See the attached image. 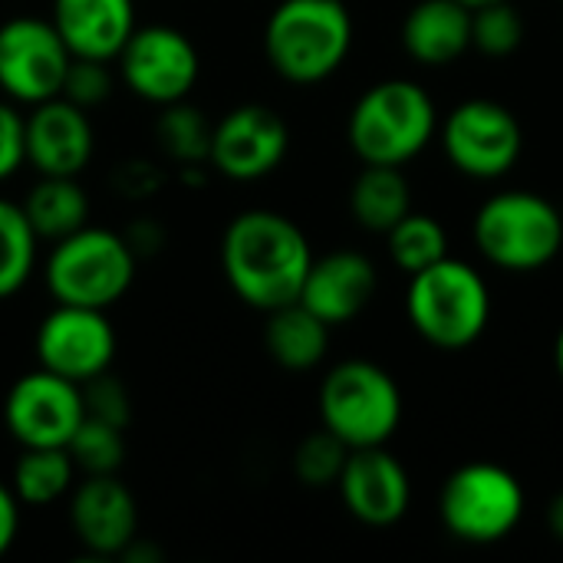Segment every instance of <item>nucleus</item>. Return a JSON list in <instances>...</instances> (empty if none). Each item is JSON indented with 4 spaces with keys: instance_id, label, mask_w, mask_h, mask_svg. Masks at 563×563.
I'll return each instance as SVG.
<instances>
[{
    "instance_id": "1",
    "label": "nucleus",
    "mask_w": 563,
    "mask_h": 563,
    "mask_svg": "<svg viewBox=\"0 0 563 563\" xmlns=\"http://www.w3.org/2000/svg\"><path fill=\"white\" fill-rule=\"evenodd\" d=\"M313 251L297 221L271 208L234 214L221 234V271L247 307L271 313L300 297Z\"/></svg>"
},
{
    "instance_id": "2",
    "label": "nucleus",
    "mask_w": 563,
    "mask_h": 563,
    "mask_svg": "<svg viewBox=\"0 0 563 563\" xmlns=\"http://www.w3.org/2000/svg\"><path fill=\"white\" fill-rule=\"evenodd\" d=\"M353 16L343 0H280L264 23L271 69L297 86L330 79L350 56Z\"/></svg>"
},
{
    "instance_id": "3",
    "label": "nucleus",
    "mask_w": 563,
    "mask_h": 563,
    "mask_svg": "<svg viewBox=\"0 0 563 563\" xmlns=\"http://www.w3.org/2000/svg\"><path fill=\"white\" fill-rule=\"evenodd\" d=\"M439 132V109L416 79H383L369 86L346 122L350 148L363 165H409Z\"/></svg>"
},
{
    "instance_id": "4",
    "label": "nucleus",
    "mask_w": 563,
    "mask_h": 563,
    "mask_svg": "<svg viewBox=\"0 0 563 563\" xmlns=\"http://www.w3.org/2000/svg\"><path fill=\"white\" fill-rule=\"evenodd\" d=\"M406 313L412 330L435 350L472 346L492 320V287L468 261L442 257L409 274Z\"/></svg>"
},
{
    "instance_id": "5",
    "label": "nucleus",
    "mask_w": 563,
    "mask_h": 563,
    "mask_svg": "<svg viewBox=\"0 0 563 563\" xmlns=\"http://www.w3.org/2000/svg\"><path fill=\"white\" fill-rule=\"evenodd\" d=\"M478 254L508 274L548 267L563 247V218L554 201L538 191L511 188L492 195L472 224Z\"/></svg>"
},
{
    "instance_id": "6",
    "label": "nucleus",
    "mask_w": 563,
    "mask_h": 563,
    "mask_svg": "<svg viewBox=\"0 0 563 563\" xmlns=\"http://www.w3.org/2000/svg\"><path fill=\"white\" fill-rule=\"evenodd\" d=\"M135 267L139 254L125 234L86 224L53 244L43 264V280L56 303L109 310L129 294Z\"/></svg>"
},
{
    "instance_id": "7",
    "label": "nucleus",
    "mask_w": 563,
    "mask_h": 563,
    "mask_svg": "<svg viewBox=\"0 0 563 563\" xmlns=\"http://www.w3.org/2000/svg\"><path fill=\"white\" fill-rule=\"evenodd\" d=\"M320 422L350 449L386 445L402 422V393L396 379L369 360L336 363L317 396Z\"/></svg>"
},
{
    "instance_id": "8",
    "label": "nucleus",
    "mask_w": 563,
    "mask_h": 563,
    "mask_svg": "<svg viewBox=\"0 0 563 563\" xmlns=\"http://www.w3.org/2000/svg\"><path fill=\"white\" fill-rule=\"evenodd\" d=\"M525 505L528 498L515 472L495 462H468L442 485L439 518L462 544H498L518 531Z\"/></svg>"
},
{
    "instance_id": "9",
    "label": "nucleus",
    "mask_w": 563,
    "mask_h": 563,
    "mask_svg": "<svg viewBox=\"0 0 563 563\" xmlns=\"http://www.w3.org/2000/svg\"><path fill=\"white\" fill-rule=\"evenodd\" d=\"M439 139L449 165L475 181L508 175L525 148L518 115L495 99H465L442 122Z\"/></svg>"
},
{
    "instance_id": "10",
    "label": "nucleus",
    "mask_w": 563,
    "mask_h": 563,
    "mask_svg": "<svg viewBox=\"0 0 563 563\" xmlns=\"http://www.w3.org/2000/svg\"><path fill=\"white\" fill-rule=\"evenodd\" d=\"M115 66L129 92L152 106H168L191 96L201 73V56L191 36L178 26L148 23L132 30L115 56Z\"/></svg>"
},
{
    "instance_id": "11",
    "label": "nucleus",
    "mask_w": 563,
    "mask_h": 563,
    "mask_svg": "<svg viewBox=\"0 0 563 563\" xmlns=\"http://www.w3.org/2000/svg\"><path fill=\"white\" fill-rule=\"evenodd\" d=\"M69 59L53 20L10 16L0 23V89L10 102L36 106L59 96Z\"/></svg>"
},
{
    "instance_id": "12",
    "label": "nucleus",
    "mask_w": 563,
    "mask_h": 563,
    "mask_svg": "<svg viewBox=\"0 0 563 563\" xmlns=\"http://www.w3.org/2000/svg\"><path fill=\"white\" fill-rule=\"evenodd\" d=\"M82 419V389L43 366L13 379L3 399V426L20 449H66Z\"/></svg>"
},
{
    "instance_id": "13",
    "label": "nucleus",
    "mask_w": 563,
    "mask_h": 563,
    "mask_svg": "<svg viewBox=\"0 0 563 563\" xmlns=\"http://www.w3.org/2000/svg\"><path fill=\"white\" fill-rule=\"evenodd\" d=\"M33 350L43 369L82 386L92 376L112 369L119 340L106 310L56 303L40 320Z\"/></svg>"
},
{
    "instance_id": "14",
    "label": "nucleus",
    "mask_w": 563,
    "mask_h": 563,
    "mask_svg": "<svg viewBox=\"0 0 563 563\" xmlns=\"http://www.w3.org/2000/svg\"><path fill=\"white\" fill-rule=\"evenodd\" d=\"M287 148L290 129L284 115L264 102H244L214 122L208 165L228 181H261L280 168Z\"/></svg>"
},
{
    "instance_id": "15",
    "label": "nucleus",
    "mask_w": 563,
    "mask_h": 563,
    "mask_svg": "<svg viewBox=\"0 0 563 563\" xmlns=\"http://www.w3.org/2000/svg\"><path fill=\"white\" fill-rule=\"evenodd\" d=\"M336 488L343 508L366 528H393L412 505V478L386 445L350 449Z\"/></svg>"
},
{
    "instance_id": "16",
    "label": "nucleus",
    "mask_w": 563,
    "mask_h": 563,
    "mask_svg": "<svg viewBox=\"0 0 563 563\" xmlns=\"http://www.w3.org/2000/svg\"><path fill=\"white\" fill-rule=\"evenodd\" d=\"M73 538L92 558H119L139 538V501L115 475H86L69 492Z\"/></svg>"
},
{
    "instance_id": "17",
    "label": "nucleus",
    "mask_w": 563,
    "mask_h": 563,
    "mask_svg": "<svg viewBox=\"0 0 563 563\" xmlns=\"http://www.w3.org/2000/svg\"><path fill=\"white\" fill-rule=\"evenodd\" d=\"M96 152V132L76 102L53 96L30 106L26 115V162L36 175L79 178Z\"/></svg>"
},
{
    "instance_id": "18",
    "label": "nucleus",
    "mask_w": 563,
    "mask_h": 563,
    "mask_svg": "<svg viewBox=\"0 0 563 563\" xmlns=\"http://www.w3.org/2000/svg\"><path fill=\"white\" fill-rule=\"evenodd\" d=\"M379 287L373 261L360 251H330L313 257L307 280L300 287V303L313 310L323 323L340 327L356 320Z\"/></svg>"
},
{
    "instance_id": "19",
    "label": "nucleus",
    "mask_w": 563,
    "mask_h": 563,
    "mask_svg": "<svg viewBox=\"0 0 563 563\" xmlns=\"http://www.w3.org/2000/svg\"><path fill=\"white\" fill-rule=\"evenodd\" d=\"M53 26L73 56L112 63L135 23V0H53Z\"/></svg>"
},
{
    "instance_id": "20",
    "label": "nucleus",
    "mask_w": 563,
    "mask_h": 563,
    "mask_svg": "<svg viewBox=\"0 0 563 563\" xmlns=\"http://www.w3.org/2000/svg\"><path fill=\"white\" fill-rule=\"evenodd\" d=\"M402 46L419 66H449L472 49V10L459 0H419L402 20Z\"/></svg>"
},
{
    "instance_id": "21",
    "label": "nucleus",
    "mask_w": 563,
    "mask_h": 563,
    "mask_svg": "<svg viewBox=\"0 0 563 563\" xmlns=\"http://www.w3.org/2000/svg\"><path fill=\"white\" fill-rule=\"evenodd\" d=\"M330 323H323L313 310H307L300 300L284 303L267 313L264 327V346L271 360L280 369L290 373H307L320 366L330 353Z\"/></svg>"
},
{
    "instance_id": "22",
    "label": "nucleus",
    "mask_w": 563,
    "mask_h": 563,
    "mask_svg": "<svg viewBox=\"0 0 563 563\" xmlns=\"http://www.w3.org/2000/svg\"><path fill=\"white\" fill-rule=\"evenodd\" d=\"M23 214L40 241H63L89 224L92 205L86 188L66 175H40L23 198Z\"/></svg>"
},
{
    "instance_id": "23",
    "label": "nucleus",
    "mask_w": 563,
    "mask_h": 563,
    "mask_svg": "<svg viewBox=\"0 0 563 563\" xmlns=\"http://www.w3.org/2000/svg\"><path fill=\"white\" fill-rule=\"evenodd\" d=\"M350 211L360 228L386 234L412 211V185L396 165H363L350 188Z\"/></svg>"
},
{
    "instance_id": "24",
    "label": "nucleus",
    "mask_w": 563,
    "mask_h": 563,
    "mask_svg": "<svg viewBox=\"0 0 563 563\" xmlns=\"http://www.w3.org/2000/svg\"><path fill=\"white\" fill-rule=\"evenodd\" d=\"M73 482L76 465L66 449H23L10 475L13 495L20 498V505L30 508H46L66 498L73 492Z\"/></svg>"
},
{
    "instance_id": "25",
    "label": "nucleus",
    "mask_w": 563,
    "mask_h": 563,
    "mask_svg": "<svg viewBox=\"0 0 563 563\" xmlns=\"http://www.w3.org/2000/svg\"><path fill=\"white\" fill-rule=\"evenodd\" d=\"M211 129L214 125L208 122V115L198 106H191L188 99H181V102L162 106V115L155 122V139H158V148L165 152V158L175 162L178 168L208 165Z\"/></svg>"
},
{
    "instance_id": "26",
    "label": "nucleus",
    "mask_w": 563,
    "mask_h": 563,
    "mask_svg": "<svg viewBox=\"0 0 563 563\" xmlns=\"http://www.w3.org/2000/svg\"><path fill=\"white\" fill-rule=\"evenodd\" d=\"M40 238L33 234L23 208L0 198V300L20 294L36 271Z\"/></svg>"
},
{
    "instance_id": "27",
    "label": "nucleus",
    "mask_w": 563,
    "mask_h": 563,
    "mask_svg": "<svg viewBox=\"0 0 563 563\" xmlns=\"http://www.w3.org/2000/svg\"><path fill=\"white\" fill-rule=\"evenodd\" d=\"M389 257L402 274H419L429 264L449 257V234L439 218L409 211L396 228L386 231Z\"/></svg>"
},
{
    "instance_id": "28",
    "label": "nucleus",
    "mask_w": 563,
    "mask_h": 563,
    "mask_svg": "<svg viewBox=\"0 0 563 563\" xmlns=\"http://www.w3.org/2000/svg\"><path fill=\"white\" fill-rule=\"evenodd\" d=\"M66 452L82 475H115L125 462V429L86 416L73 432Z\"/></svg>"
},
{
    "instance_id": "29",
    "label": "nucleus",
    "mask_w": 563,
    "mask_h": 563,
    "mask_svg": "<svg viewBox=\"0 0 563 563\" xmlns=\"http://www.w3.org/2000/svg\"><path fill=\"white\" fill-rule=\"evenodd\" d=\"M346 459H350V445H343L330 429L320 426L317 432H310L297 445V452H294V475L307 488H330V485L340 482Z\"/></svg>"
},
{
    "instance_id": "30",
    "label": "nucleus",
    "mask_w": 563,
    "mask_h": 563,
    "mask_svg": "<svg viewBox=\"0 0 563 563\" xmlns=\"http://www.w3.org/2000/svg\"><path fill=\"white\" fill-rule=\"evenodd\" d=\"M525 43V16L511 0L472 10V49L485 56H511Z\"/></svg>"
},
{
    "instance_id": "31",
    "label": "nucleus",
    "mask_w": 563,
    "mask_h": 563,
    "mask_svg": "<svg viewBox=\"0 0 563 563\" xmlns=\"http://www.w3.org/2000/svg\"><path fill=\"white\" fill-rule=\"evenodd\" d=\"M112 86H115V76L109 69L106 59H86V56H73L69 59V69L63 76V89L59 96L76 102L79 109H96L102 106L109 96H112Z\"/></svg>"
},
{
    "instance_id": "32",
    "label": "nucleus",
    "mask_w": 563,
    "mask_h": 563,
    "mask_svg": "<svg viewBox=\"0 0 563 563\" xmlns=\"http://www.w3.org/2000/svg\"><path fill=\"white\" fill-rule=\"evenodd\" d=\"M79 389H82V406H86L89 419L109 422L115 429H129V422H132V396H129L122 379H115L112 373H99L89 383H82Z\"/></svg>"
},
{
    "instance_id": "33",
    "label": "nucleus",
    "mask_w": 563,
    "mask_h": 563,
    "mask_svg": "<svg viewBox=\"0 0 563 563\" xmlns=\"http://www.w3.org/2000/svg\"><path fill=\"white\" fill-rule=\"evenodd\" d=\"M26 162V115L16 102L0 99V181L13 178Z\"/></svg>"
},
{
    "instance_id": "34",
    "label": "nucleus",
    "mask_w": 563,
    "mask_h": 563,
    "mask_svg": "<svg viewBox=\"0 0 563 563\" xmlns=\"http://www.w3.org/2000/svg\"><path fill=\"white\" fill-rule=\"evenodd\" d=\"M20 534V498L13 495L10 485L0 482V558L13 548Z\"/></svg>"
},
{
    "instance_id": "35",
    "label": "nucleus",
    "mask_w": 563,
    "mask_h": 563,
    "mask_svg": "<svg viewBox=\"0 0 563 563\" xmlns=\"http://www.w3.org/2000/svg\"><path fill=\"white\" fill-rule=\"evenodd\" d=\"M125 241L132 244V251H135V254H152V251H158V247H162L165 231H162L152 218H142V221H135V224H132V231L125 234Z\"/></svg>"
},
{
    "instance_id": "36",
    "label": "nucleus",
    "mask_w": 563,
    "mask_h": 563,
    "mask_svg": "<svg viewBox=\"0 0 563 563\" xmlns=\"http://www.w3.org/2000/svg\"><path fill=\"white\" fill-rule=\"evenodd\" d=\"M119 561L125 563H158L162 561V551L155 548V544H145L142 538H135L122 554H119Z\"/></svg>"
},
{
    "instance_id": "37",
    "label": "nucleus",
    "mask_w": 563,
    "mask_h": 563,
    "mask_svg": "<svg viewBox=\"0 0 563 563\" xmlns=\"http://www.w3.org/2000/svg\"><path fill=\"white\" fill-rule=\"evenodd\" d=\"M548 525H551V534L563 544V492L551 501V508H548Z\"/></svg>"
},
{
    "instance_id": "38",
    "label": "nucleus",
    "mask_w": 563,
    "mask_h": 563,
    "mask_svg": "<svg viewBox=\"0 0 563 563\" xmlns=\"http://www.w3.org/2000/svg\"><path fill=\"white\" fill-rule=\"evenodd\" d=\"M554 366H558V373H561L563 379V330L558 333V343H554Z\"/></svg>"
},
{
    "instance_id": "39",
    "label": "nucleus",
    "mask_w": 563,
    "mask_h": 563,
    "mask_svg": "<svg viewBox=\"0 0 563 563\" xmlns=\"http://www.w3.org/2000/svg\"><path fill=\"white\" fill-rule=\"evenodd\" d=\"M459 3H465L468 10H478V7H485V3H498V0H459Z\"/></svg>"
}]
</instances>
